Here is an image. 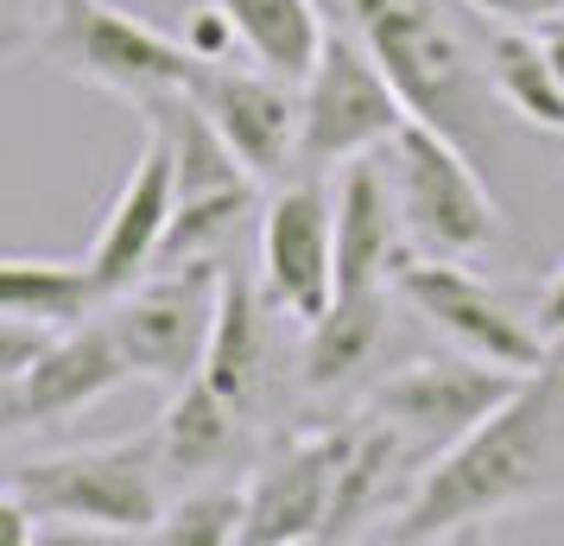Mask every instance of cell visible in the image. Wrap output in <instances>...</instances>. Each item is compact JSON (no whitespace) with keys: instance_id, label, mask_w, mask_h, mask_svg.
<instances>
[{"instance_id":"obj_1","label":"cell","mask_w":564,"mask_h":546,"mask_svg":"<svg viewBox=\"0 0 564 546\" xmlns=\"http://www.w3.org/2000/svg\"><path fill=\"white\" fill-rule=\"evenodd\" d=\"M564 490V368L545 363L520 375V388L476 419L451 451H437L412 495L393 508L381 540H451L488 515Z\"/></svg>"},{"instance_id":"obj_2","label":"cell","mask_w":564,"mask_h":546,"mask_svg":"<svg viewBox=\"0 0 564 546\" xmlns=\"http://www.w3.org/2000/svg\"><path fill=\"white\" fill-rule=\"evenodd\" d=\"M330 7L349 13V32L393 77L406 115L451 133L488 172L501 153V96L488 77V52L463 39L444 0H330Z\"/></svg>"},{"instance_id":"obj_3","label":"cell","mask_w":564,"mask_h":546,"mask_svg":"<svg viewBox=\"0 0 564 546\" xmlns=\"http://www.w3.org/2000/svg\"><path fill=\"white\" fill-rule=\"evenodd\" d=\"M381 159L387 179H393V204H400V229H406L412 255L476 260L482 248L501 242V210L488 197V172L451 133L406 115L400 133L381 147Z\"/></svg>"},{"instance_id":"obj_4","label":"cell","mask_w":564,"mask_h":546,"mask_svg":"<svg viewBox=\"0 0 564 546\" xmlns=\"http://www.w3.org/2000/svg\"><path fill=\"white\" fill-rule=\"evenodd\" d=\"M39 57L57 64L64 77L108 89V96H121L133 108L178 96L204 71V57L184 39H165L159 26L133 20L115 0H52L45 32H39Z\"/></svg>"},{"instance_id":"obj_5","label":"cell","mask_w":564,"mask_h":546,"mask_svg":"<svg viewBox=\"0 0 564 546\" xmlns=\"http://www.w3.org/2000/svg\"><path fill=\"white\" fill-rule=\"evenodd\" d=\"M165 458L159 432L121 445H89V451H57L13 470V495L39 521H83V534H115V540H153L165 495H159Z\"/></svg>"},{"instance_id":"obj_6","label":"cell","mask_w":564,"mask_h":546,"mask_svg":"<svg viewBox=\"0 0 564 546\" xmlns=\"http://www.w3.org/2000/svg\"><path fill=\"white\" fill-rule=\"evenodd\" d=\"M406 121V103L375 52L349 26H324V45L299 83V165L330 172L361 153H381Z\"/></svg>"},{"instance_id":"obj_7","label":"cell","mask_w":564,"mask_h":546,"mask_svg":"<svg viewBox=\"0 0 564 546\" xmlns=\"http://www.w3.org/2000/svg\"><path fill=\"white\" fill-rule=\"evenodd\" d=\"M223 306V260L191 255V260H159V274H140L133 287L108 299V324L128 356L133 375H147L159 388H178L204 368V343Z\"/></svg>"},{"instance_id":"obj_8","label":"cell","mask_w":564,"mask_h":546,"mask_svg":"<svg viewBox=\"0 0 564 546\" xmlns=\"http://www.w3.org/2000/svg\"><path fill=\"white\" fill-rule=\"evenodd\" d=\"M393 292L432 331H444L451 350H463V356H482V363L513 368V375H533L552 363V338L539 331V318H527L508 292H495L469 260L406 255L393 267Z\"/></svg>"},{"instance_id":"obj_9","label":"cell","mask_w":564,"mask_h":546,"mask_svg":"<svg viewBox=\"0 0 564 546\" xmlns=\"http://www.w3.org/2000/svg\"><path fill=\"white\" fill-rule=\"evenodd\" d=\"M513 388H520L513 368H495V363H482V356H463L457 350V356H419V363L381 375L375 394H368V407L400 426V439L412 445V458L432 464L437 451H451V445H457L476 419L495 414Z\"/></svg>"},{"instance_id":"obj_10","label":"cell","mask_w":564,"mask_h":546,"mask_svg":"<svg viewBox=\"0 0 564 546\" xmlns=\"http://www.w3.org/2000/svg\"><path fill=\"white\" fill-rule=\"evenodd\" d=\"M260 292L285 318H311L336 292V197L324 179H280L273 204L260 210Z\"/></svg>"},{"instance_id":"obj_11","label":"cell","mask_w":564,"mask_h":546,"mask_svg":"<svg viewBox=\"0 0 564 546\" xmlns=\"http://www.w3.org/2000/svg\"><path fill=\"white\" fill-rule=\"evenodd\" d=\"M191 96L216 121V133L229 140V153L248 165L254 184L292 179V165H299V83L292 77L267 71V64H248V71L204 64Z\"/></svg>"},{"instance_id":"obj_12","label":"cell","mask_w":564,"mask_h":546,"mask_svg":"<svg viewBox=\"0 0 564 546\" xmlns=\"http://www.w3.org/2000/svg\"><path fill=\"white\" fill-rule=\"evenodd\" d=\"M343 451H349V426H330V432H299V439L273 445V451L254 464V483H248L241 540H248V546L324 540V515H330Z\"/></svg>"},{"instance_id":"obj_13","label":"cell","mask_w":564,"mask_h":546,"mask_svg":"<svg viewBox=\"0 0 564 546\" xmlns=\"http://www.w3.org/2000/svg\"><path fill=\"white\" fill-rule=\"evenodd\" d=\"M172 210H178L172 147H165L159 133H147V147H140V159H133L128 184L115 191L108 223H102V235H96V248H89V274H96L102 299H115V292L133 287L147 267H159V242H165Z\"/></svg>"},{"instance_id":"obj_14","label":"cell","mask_w":564,"mask_h":546,"mask_svg":"<svg viewBox=\"0 0 564 546\" xmlns=\"http://www.w3.org/2000/svg\"><path fill=\"white\" fill-rule=\"evenodd\" d=\"M330 197H336V292L393 287V267L412 248H406V229H400L387 159L381 153L349 159Z\"/></svg>"},{"instance_id":"obj_15","label":"cell","mask_w":564,"mask_h":546,"mask_svg":"<svg viewBox=\"0 0 564 546\" xmlns=\"http://www.w3.org/2000/svg\"><path fill=\"white\" fill-rule=\"evenodd\" d=\"M20 382H26L32 426H45V419H70V414H83V407L108 400L121 382H133V368H128V356H121V343H115V324L89 312V318H77V324L52 331Z\"/></svg>"},{"instance_id":"obj_16","label":"cell","mask_w":564,"mask_h":546,"mask_svg":"<svg viewBox=\"0 0 564 546\" xmlns=\"http://www.w3.org/2000/svg\"><path fill=\"white\" fill-rule=\"evenodd\" d=\"M412 458V445L400 439V426L381 419L375 407L361 414V426H349V451H343V470H336V495L330 515H324V540H349L368 521L393 515V490H400V464Z\"/></svg>"},{"instance_id":"obj_17","label":"cell","mask_w":564,"mask_h":546,"mask_svg":"<svg viewBox=\"0 0 564 546\" xmlns=\"http://www.w3.org/2000/svg\"><path fill=\"white\" fill-rule=\"evenodd\" d=\"M204 375L209 388L223 394L229 407L254 419L260 388H267V324H260V292L223 267V306H216V324H209L204 343Z\"/></svg>"},{"instance_id":"obj_18","label":"cell","mask_w":564,"mask_h":546,"mask_svg":"<svg viewBox=\"0 0 564 546\" xmlns=\"http://www.w3.org/2000/svg\"><path fill=\"white\" fill-rule=\"evenodd\" d=\"M241 445H248V414L229 407L204 375H191V382L172 388V407L159 419V458H165V470H178V477L223 470L241 458Z\"/></svg>"},{"instance_id":"obj_19","label":"cell","mask_w":564,"mask_h":546,"mask_svg":"<svg viewBox=\"0 0 564 546\" xmlns=\"http://www.w3.org/2000/svg\"><path fill=\"white\" fill-rule=\"evenodd\" d=\"M381 338H387V287L330 292V306L305 324V388L311 394L343 388L356 368H368Z\"/></svg>"},{"instance_id":"obj_20","label":"cell","mask_w":564,"mask_h":546,"mask_svg":"<svg viewBox=\"0 0 564 546\" xmlns=\"http://www.w3.org/2000/svg\"><path fill=\"white\" fill-rule=\"evenodd\" d=\"M140 115H153V133L172 147V172H178V197H216V191H248V165L229 153V140L216 133L197 96L178 89V96H159Z\"/></svg>"},{"instance_id":"obj_21","label":"cell","mask_w":564,"mask_h":546,"mask_svg":"<svg viewBox=\"0 0 564 546\" xmlns=\"http://www.w3.org/2000/svg\"><path fill=\"white\" fill-rule=\"evenodd\" d=\"M102 306V287L89 274V260H0V318H20L39 331H64Z\"/></svg>"},{"instance_id":"obj_22","label":"cell","mask_w":564,"mask_h":546,"mask_svg":"<svg viewBox=\"0 0 564 546\" xmlns=\"http://www.w3.org/2000/svg\"><path fill=\"white\" fill-rule=\"evenodd\" d=\"M216 7L235 20V39L248 45L254 64L305 83L311 57L324 45V26H330L324 0H216Z\"/></svg>"},{"instance_id":"obj_23","label":"cell","mask_w":564,"mask_h":546,"mask_svg":"<svg viewBox=\"0 0 564 546\" xmlns=\"http://www.w3.org/2000/svg\"><path fill=\"white\" fill-rule=\"evenodd\" d=\"M488 77H495V96H501L527 128L564 133V77H558V64H552L545 32L501 26L488 39Z\"/></svg>"},{"instance_id":"obj_24","label":"cell","mask_w":564,"mask_h":546,"mask_svg":"<svg viewBox=\"0 0 564 546\" xmlns=\"http://www.w3.org/2000/svg\"><path fill=\"white\" fill-rule=\"evenodd\" d=\"M241 515H248V490L209 483V490H191V495H178V502H165L153 540H165V546H235L241 540Z\"/></svg>"},{"instance_id":"obj_25","label":"cell","mask_w":564,"mask_h":546,"mask_svg":"<svg viewBox=\"0 0 564 546\" xmlns=\"http://www.w3.org/2000/svg\"><path fill=\"white\" fill-rule=\"evenodd\" d=\"M254 210V184L248 191H216V197H178L172 223H165V242H159V260H191V255H216V242Z\"/></svg>"},{"instance_id":"obj_26","label":"cell","mask_w":564,"mask_h":546,"mask_svg":"<svg viewBox=\"0 0 564 546\" xmlns=\"http://www.w3.org/2000/svg\"><path fill=\"white\" fill-rule=\"evenodd\" d=\"M184 45L204 57V64H223L241 39H235V20L216 7V0H197V7H191V20H184Z\"/></svg>"},{"instance_id":"obj_27","label":"cell","mask_w":564,"mask_h":546,"mask_svg":"<svg viewBox=\"0 0 564 546\" xmlns=\"http://www.w3.org/2000/svg\"><path fill=\"white\" fill-rule=\"evenodd\" d=\"M39 32H45V7L39 0H0V64L39 52Z\"/></svg>"},{"instance_id":"obj_28","label":"cell","mask_w":564,"mask_h":546,"mask_svg":"<svg viewBox=\"0 0 564 546\" xmlns=\"http://www.w3.org/2000/svg\"><path fill=\"white\" fill-rule=\"evenodd\" d=\"M469 13H482V20H495V26H558L564 20V0H463Z\"/></svg>"},{"instance_id":"obj_29","label":"cell","mask_w":564,"mask_h":546,"mask_svg":"<svg viewBox=\"0 0 564 546\" xmlns=\"http://www.w3.org/2000/svg\"><path fill=\"white\" fill-rule=\"evenodd\" d=\"M52 331H39V324H20V318H0V368L7 375H26V363L45 350Z\"/></svg>"},{"instance_id":"obj_30","label":"cell","mask_w":564,"mask_h":546,"mask_svg":"<svg viewBox=\"0 0 564 546\" xmlns=\"http://www.w3.org/2000/svg\"><path fill=\"white\" fill-rule=\"evenodd\" d=\"M32 508L26 502H20V495H13V483H7V490H0V546H32Z\"/></svg>"},{"instance_id":"obj_31","label":"cell","mask_w":564,"mask_h":546,"mask_svg":"<svg viewBox=\"0 0 564 546\" xmlns=\"http://www.w3.org/2000/svg\"><path fill=\"white\" fill-rule=\"evenodd\" d=\"M20 426H32V407H26V382L0 368V439H7V432H20Z\"/></svg>"},{"instance_id":"obj_32","label":"cell","mask_w":564,"mask_h":546,"mask_svg":"<svg viewBox=\"0 0 564 546\" xmlns=\"http://www.w3.org/2000/svg\"><path fill=\"white\" fill-rule=\"evenodd\" d=\"M533 318H539V331H545V338H564V267L552 274V287L539 292Z\"/></svg>"},{"instance_id":"obj_33","label":"cell","mask_w":564,"mask_h":546,"mask_svg":"<svg viewBox=\"0 0 564 546\" xmlns=\"http://www.w3.org/2000/svg\"><path fill=\"white\" fill-rule=\"evenodd\" d=\"M545 45H552V64H558V77H564V26L545 32Z\"/></svg>"}]
</instances>
